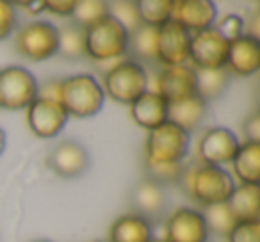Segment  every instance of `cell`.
Here are the masks:
<instances>
[{
	"mask_svg": "<svg viewBox=\"0 0 260 242\" xmlns=\"http://www.w3.org/2000/svg\"><path fill=\"white\" fill-rule=\"evenodd\" d=\"M228 242H260V221H242L226 235Z\"/></svg>",
	"mask_w": 260,
	"mask_h": 242,
	"instance_id": "cell-32",
	"label": "cell"
},
{
	"mask_svg": "<svg viewBox=\"0 0 260 242\" xmlns=\"http://www.w3.org/2000/svg\"><path fill=\"white\" fill-rule=\"evenodd\" d=\"M107 15H111L109 2H104V0H77L70 22L87 29L93 23H96L98 20L105 18Z\"/></svg>",
	"mask_w": 260,
	"mask_h": 242,
	"instance_id": "cell-27",
	"label": "cell"
},
{
	"mask_svg": "<svg viewBox=\"0 0 260 242\" xmlns=\"http://www.w3.org/2000/svg\"><path fill=\"white\" fill-rule=\"evenodd\" d=\"M105 93L100 82L89 73H75L59 84V103L68 116L77 119L93 118L104 109Z\"/></svg>",
	"mask_w": 260,
	"mask_h": 242,
	"instance_id": "cell-2",
	"label": "cell"
},
{
	"mask_svg": "<svg viewBox=\"0 0 260 242\" xmlns=\"http://www.w3.org/2000/svg\"><path fill=\"white\" fill-rule=\"evenodd\" d=\"M230 79L232 75L226 68L196 70V94H200L209 103L210 100H216L226 91Z\"/></svg>",
	"mask_w": 260,
	"mask_h": 242,
	"instance_id": "cell-24",
	"label": "cell"
},
{
	"mask_svg": "<svg viewBox=\"0 0 260 242\" xmlns=\"http://www.w3.org/2000/svg\"><path fill=\"white\" fill-rule=\"evenodd\" d=\"M180 184L202 209L226 203L235 189L232 173H228L224 167L205 164L185 167Z\"/></svg>",
	"mask_w": 260,
	"mask_h": 242,
	"instance_id": "cell-1",
	"label": "cell"
},
{
	"mask_svg": "<svg viewBox=\"0 0 260 242\" xmlns=\"http://www.w3.org/2000/svg\"><path fill=\"white\" fill-rule=\"evenodd\" d=\"M184 164H152L145 162V173L148 180L159 184L160 187L168 189L171 185H178L184 177Z\"/></svg>",
	"mask_w": 260,
	"mask_h": 242,
	"instance_id": "cell-29",
	"label": "cell"
},
{
	"mask_svg": "<svg viewBox=\"0 0 260 242\" xmlns=\"http://www.w3.org/2000/svg\"><path fill=\"white\" fill-rule=\"evenodd\" d=\"M228 210L237 223L260 221V187L258 185H235L234 192L226 201Z\"/></svg>",
	"mask_w": 260,
	"mask_h": 242,
	"instance_id": "cell-22",
	"label": "cell"
},
{
	"mask_svg": "<svg viewBox=\"0 0 260 242\" xmlns=\"http://www.w3.org/2000/svg\"><path fill=\"white\" fill-rule=\"evenodd\" d=\"M152 242H168V240H166V238H164V237H162V238H153V240H152Z\"/></svg>",
	"mask_w": 260,
	"mask_h": 242,
	"instance_id": "cell-39",
	"label": "cell"
},
{
	"mask_svg": "<svg viewBox=\"0 0 260 242\" xmlns=\"http://www.w3.org/2000/svg\"><path fill=\"white\" fill-rule=\"evenodd\" d=\"M242 132L246 135V141L260 143V114L258 111H253L248 118L244 119Z\"/></svg>",
	"mask_w": 260,
	"mask_h": 242,
	"instance_id": "cell-35",
	"label": "cell"
},
{
	"mask_svg": "<svg viewBox=\"0 0 260 242\" xmlns=\"http://www.w3.org/2000/svg\"><path fill=\"white\" fill-rule=\"evenodd\" d=\"M168 101L155 91L143 93L134 103H130V116L138 127L152 132L168 121Z\"/></svg>",
	"mask_w": 260,
	"mask_h": 242,
	"instance_id": "cell-18",
	"label": "cell"
},
{
	"mask_svg": "<svg viewBox=\"0 0 260 242\" xmlns=\"http://www.w3.org/2000/svg\"><path fill=\"white\" fill-rule=\"evenodd\" d=\"M202 214H203V217H205L209 235L214 233V235H217V237H226L232 228L235 226V223H237V221L234 219V216H232V212L228 210L226 203L205 206V209L202 210Z\"/></svg>",
	"mask_w": 260,
	"mask_h": 242,
	"instance_id": "cell-28",
	"label": "cell"
},
{
	"mask_svg": "<svg viewBox=\"0 0 260 242\" xmlns=\"http://www.w3.org/2000/svg\"><path fill=\"white\" fill-rule=\"evenodd\" d=\"M191 134L171 121L148 132L145 143V162L182 164L189 155Z\"/></svg>",
	"mask_w": 260,
	"mask_h": 242,
	"instance_id": "cell-5",
	"label": "cell"
},
{
	"mask_svg": "<svg viewBox=\"0 0 260 242\" xmlns=\"http://www.w3.org/2000/svg\"><path fill=\"white\" fill-rule=\"evenodd\" d=\"M130 203H132L134 214H139L152 221L166 212L170 198H168L164 187H160L159 184L148 180V178H143L130 194Z\"/></svg>",
	"mask_w": 260,
	"mask_h": 242,
	"instance_id": "cell-17",
	"label": "cell"
},
{
	"mask_svg": "<svg viewBox=\"0 0 260 242\" xmlns=\"http://www.w3.org/2000/svg\"><path fill=\"white\" fill-rule=\"evenodd\" d=\"M189 50H191V34L184 27L173 20L159 27V34H157V62L159 64H162L164 68L187 64Z\"/></svg>",
	"mask_w": 260,
	"mask_h": 242,
	"instance_id": "cell-12",
	"label": "cell"
},
{
	"mask_svg": "<svg viewBox=\"0 0 260 242\" xmlns=\"http://www.w3.org/2000/svg\"><path fill=\"white\" fill-rule=\"evenodd\" d=\"M18 25V13L11 2L0 0V41L8 40Z\"/></svg>",
	"mask_w": 260,
	"mask_h": 242,
	"instance_id": "cell-33",
	"label": "cell"
},
{
	"mask_svg": "<svg viewBox=\"0 0 260 242\" xmlns=\"http://www.w3.org/2000/svg\"><path fill=\"white\" fill-rule=\"evenodd\" d=\"M77 0H45V11L61 18H72Z\"/></svg>",
	"mask_w": 260,
	"mask_h": 242,
	"instance_id": "cell-34",
	"label": "cell"
},
{
	"mask_svg": "<svg viewBox=\"0 0 260 242\" xmlns=\"http://www.w3.org/2000/svg\"><path fill=\"white\" fill-rule=\"evenodd\" d=\"M239 139L230 128L212 127L200 137L198 143V159L205 166L223 167L230 164L239 150Z\"/></svg>",
	"mask_w": 260,
	"mask_h": 242,
	"instance_id": "cell-11",
	"label": "cell"
},
{
	"mask_svg": "<svg viewBox=\"0 0 260 242\" xmlns=\"http://www.w3.org/2000/svg\"><path fill=\"white\" fill-rule=\"evenodd\" d=\"M32 242H50V240H47V238H38V240H32Z\"/></svg>",
	"mask_w": 260,
	"mask_h": 242,
	"instance_id": "cell-40",
	"label": "cell"
},
{
	"mask_svg": "<svg viewBox=\"0 0 260 242\" xmlns=\"http://www.w3.org/2000/svg\"><path fill=\"white\" fill-rule=\"evenodd\" d=\"M13 6H15V9L20 8V9H23L27 15H32V16H38L45 11V0H36V2H16V4H13Z\"/></svg>",
	"mask_w": 260,
	"mask_h": 242,
	"instance_id": "cell-37",
	"label": "cell"
},
{
	"mask_svg": "<svg viewBox=\"0 0 260 242\" xmlns=\"http://www.w3.org/2000/svg\"><path fill=\"white\" fill-rule=\"evenodd\" d=\"M230 41H226L214 27L191 34L189 61L194 70L224 68L228 59Z\"/></svg>",
	"mask_w": 260,
	"mask_h": 242,
	"instance_id": "cell-8",
	"label": "cell"
},
{
	"mask_svg": "<svg viewBox=\"0 0 260 242\" xmlns=\"http://www.w3.org/2000/svg\"><path fill=\"white\" fill-rule=\"evenodd\" d=\"M207 107H209V103L200 94H192L187 100L170 105V109H168V121L180 127L187 134H192L203 123V119L207 116Z\"/></svg>",
	"mask_w": 260,
	"mask_h": 242,
	"instance_id": "cell-20",
	"label": "cell"
},
{
	"mask_svg": "<svg viewBox=\"0 0 260 242\" xmlns=\"http://www.w3.org/2000/svg\"><path fill=\"white\" fill-rule=\"evenodd\" d=\"M157 34L159 29L152 25H138L134 30L128 32V47L126 54H130V59L145 64H159L157 62Z\"/></svg>",
	"mask_w": 260,
	"mask_h": 242,
	"instance_id": "cell-21",
	"label": "cell"
},
{
	"mask_svg": "<svg viewBox=\"0 0 260 242\" xmlns=\"http://www.w3.org/2000/svg\"><path fill=\"white\" fill-rule=\"evenodd\" d=\"M234 177L244 185H258L260 182V143L244 141L239 145L232 159Z\"/></svg>",
	"mask_w": 260,
	"mask_h": 242,
	"instance_id": "cell-23",
	"label": "cell"
},
{
	"mask_svg": "<svg viewBox=\"0 0 260 242\" xmlns=\"http://www.w3.org/2000/svg\"><path fill=\"white\" fill-rule=\"evenodd\" d=\"M59 55L68 61H80L86 57V29L68 22L59 29Z\"/></svg>",
	"mask_w": 260,
	"mask_h": 242,
	"instance_id": "cell-25",
	"label": "cell"
},
{
	"mask_svg": "<svg viewBox=\"0 0 260 242\" xmlns=\"http://www.w3.org/2000/svg\"><path fill=\"white\" fill-rule=\"evenodd\" d=\"M153 238L152 221L130 212L112 221L107 242H152Z\"/></svg>",
	"mask_w": 260,
	"mask_h": 242,
	"instance_id": "cell-19",
	"label": "cell"
},
{
	"mask_svg": "<svg viewBox=\"0 0 260 242\" xmlns=\"http://www.w3.org/2000/svg\"><path fill=\"white\" fill-rule=\"evenodd\" d=\"M89 162L87 150L77 141H61L52 148L48 157V167L64 180L82 177L89 169Z\"/></svg>",
	"mask_w": 260,
	"mask_h": 242,
	"instance_id": "cell-14",
	"label": "cell"
},
{
	"mask_svg": "<svg viewBox=\"0 0 260 242\" xmlns=\"http://www.w3.org/2000/svg\"><path fill=\"white\" fill-rule=\"evenodd\" d=\"M244 22L241 15H235V13H228V15L221 16L214 22V29L221 34L226 41H234L239 36L244 34Z\"/></svg>",
	"mask_w": 260,
	"mask_h": 242,
	"instance_id": "cell-30",
	"label": "cell"
},
{
	"mask_svg": "<svg viewBox=\"0 0 260 242\" xmlns=\"http://www.w3.org/2000/svg\"><path fill=\"white\" fill-rule=\"evenodd\" d=\"M38 79L23 66L0 70V109L22 111L38 98Z\"/></svg>",
	"mask_w": 260,
	"mask_h": 242,
	"instance_id": "cell-7",
	"label": "cell"
},
{
	"mask_svg": "<svg viewBox=\"0 0 260 242\" xmlns=\"http://www.w3.org/2000/svg\"><path fill=\"white\" fill-rule=\"evenodd\" d=\"M109 11L116 20H119L125 25V29L128 32L134 30L138 25H141L136 2H114V4H109Z\"/></svg>",
	"mask_w": 260,
	"mask_h": 242,
	"instance_id": "cell-31",
	"label": "cell"
},
{
	"mask_svg": "<svg viewBox=\"0 0 260 242\" xmlns=\"http://www.w3.org/2000/svg\"><path fill=\"white\" fill-rule=\"evenodd\" d=\"M100 86L105 96L112 98L118 103L130 105L148 91V73L139 62L125 59L116 62L104 73Z\"/></svg>",
	"mask_w": 260,
	"mask_h": 242,
	"instance_id": "cell-3",
	"label": "cell"
},
{
	"mask_svg": "<svg viewBox=\"0 0 260 242\" xmlns=\"http://www.w3.org/2000/svg\"><path fill=\"white\" fill-rule=\"evenodd\" d=\"M6 145H8V139H6V132H4V128H0V155L4 153Z\"/></svg>",
	"mask_w": 260,
	"mask_h": 242,
	"instance_id": "cell-38",
	"label": "cell"
},
{
	"mask_svg": "<svg viewBox=\"0 0 260 242\" xmlns=\"http://www.w3.org/2000/svg\"><path fill=\"white\" fill-rule=\"evenodd\" d=\"M138 6V15L141 23L152 27H162L168 23L173 15V2L171 0H139L136 2Z\"/></svg>",
	"mask_w": 260,
	"mask_h": 242,
	"instance_id": "cell-26",
	"label": "cell"
},
{
	"mask_svg": "<svg viewBox=\"0 0 260 242\" xmlns=\"http://www.w3.org/2000/svg\"><path fill=\"white\" fill-rule=\"evenodd\" d=\"M171 20L182 25L189 34L210 29L217 20V8L210 0H177L173 2Z\"/></svg>",
	"mask_w": 260,
	"mask_h": 242,
	"instance_id": "cell-15",
	"label": "cell"
},
{
	"mask_svg": "<svg viewBox=\"0 0 260 242\" xmlns=\"http://www.w3.org/2000/svg\"><path fill=\"white\" fill-rule=\"evenodd\" d=\"M230 75L251 77L260 68V40L242 34L237 40L230 41L226 66Z\"/></svg>",
	"mask_w": 260,
	"mask_h": 242,
	"instance_id": "cell-16",
	"label": "cell"
},
{
	"mask_svg": "<svg viewBox=\"0 0 260 242\" xmlns=\"http://www.w3.org/2000/svg\"><path fill=\"white\" fill-rule=\"evenodd\" d=\"M15 48L27 61H48L59 52V27L48 20H32L18 29Z\"/></svg>",
	"mask_w": 260,
	"mask_h": 242,
	"instance_id": "cell-6",
	"label": "cell"
},
{
	"mask_svg": "<svg viewBox=\"0 0 260 242\" xmlns=\"http://www.w3.org/2000/svg\"><path fill=\"white\" fill-rule=\"evenodd\" d=\"M70 116L57 100L36 98L27 107V125L29 130L40 139L57 137L68 123Z\"/></svg>",
	"mask_w": 260,
	"mask_h": 242,
	"instance_id": "cell-9",
	"label": "cell"
},
{
	"mask_svg": "<svg viewBox=\"0 0 260 242\" xmlns=\"http://www.w3.org/2000/svg\"><path fill=\"white\" fill-rule=\"evenodd\" d=\"M59 84H61L59 79H48L47 82L38 84V98L59 101Z\"/></svg>",
	"mask_w": 260,
	"mask_h": 242,
	"instance_id": "cell-36",
	"label": "cell"
},
{
	"mask_svg": "<svg viewBox=\"0 0 260 242\" xmlns=\"http://www.w3.org/2000/svg\"><path fill=\"white\" fill-rule=\"evenodd\" d=\"M155 93H159L168 105L191 98L196 94V70L189 64L162 68L155 79Z\"/></svg>",
	"mask_w": 260,
	"mask_h": 242,
	"instance_id": "cell-13",
	"label": "cell"
},
{
	"mask_svg": "<svg viewBox=\"0 0 260 242\" xmlns=\"http://www.w3.org/2000/svg\"><path fill=\"white\" fill-rule=\"evenodd\" d=\"M164 238L168 242H207L209 230H207L205 217L202 210L191 206H180L173 210L164 224Z\"/></svg>",
	"mask_w": 260,
	"mask_h": 242,
	"instance_id": "cell-10",
	"label": "cell"
},
{
	"mask_svg": "<svg viewBox=\"0 0 260 242\" xmlns=\"http://www.w3.org/2000/svg\"><path fill=\"white\" fill-rule=\"evenodd\" d=\"M128 30L112 15L86 29V57L96 62L114 61L126 54Z\"/></svg>",
	"mask_w": 260,
	"mask_h": 242,
	"instance_id": "cell-4",
	"label": "cell"
},
{
	"mask_svg": "<svg viewBox=\"0 0 260 242\" xmlns=\"http://www.w3.org/2000/svg\"><path fill=\"white\" fill-rule=\"evenodd\" d=\"M96 242H107V240H96Z\"/></svg>",
	"mask_w": 260,
	"mask_h": 242,
	"instance_id": "cell-41",
	"label": "cell"
}]
</instances>
